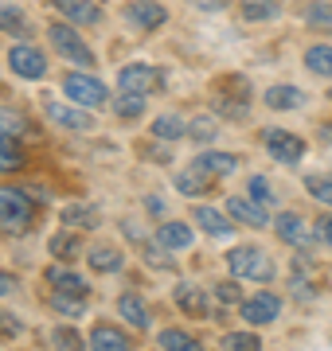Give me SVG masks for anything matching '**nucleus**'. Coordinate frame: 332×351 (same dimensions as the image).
<instances>
[{
  "label": "nucleus",
  "mask_w": 332,
  "mask_h": 351,
  "mask_svg": "<svg viewBox=\"0 0 332 351\" xmlns=\"http://www.w3.org/2000/svg\"><path fill=\"white\" fill-rule=\"evenodd\" d=\"M317 239L324 242V246H332V211H329V215H324V219L317 223Z\"/></svg>",
  "instance_id": "48"
},
{
  "label": "nucleus",
  "mask_w": 332,
  "mask_h": 351,
  "mask_svg": "<svg viewBox=\"0 0 332 351\" xmlns=\"http://www.w3.org/2000/svg\"><path fill=\"white\" fill-rule=\"evenodd\" d=\"M63 94L75 106H86V110H94V106H106V98H110V90H106V82L98 75H86V71H75V75H63Z\"/></svg>",
  "instance_id": "5"
},
{
  "label": "nucleus",
  "mask_w": 332,
  "mask_h": 351,
  "mask_svg": "<svg viewBox=\"0 0 332 351\" xmlns=\"http://www.w3.org/2000/svg\"><path fill=\"white\" fill-rule=\"evenodd\" d=\"M192 164L204 176H211V180H223V176H230L239 168V156H235V152H200Z\"/></svg>",
  "instance_id": "19"
},
{
  "label": "nucleus",
  "mask_w": 332,
  "mask_h": 351,
  "mask_svg": "<svg viewBox=\"0 0 332 351\" xmlns=\"http://www.w3.org/2000/svg\"><path fill=\"white\" fill-rule=\"evenodd\" d=\"M43 277H47V285H51L55 293H67V297H82V301H90L86 277H78L75 269H67V265H47Z\"/></svg>",
  "instance_id": "14"
},
{
  "label": "nucleus",
  "mask_w": 332,
  "mask_h": 351,
  "mask_svg": "<svg viewBox=\"0 0 332 351\" xmlns=\"http://www.w3.org/2000/svg\"><path fill=\"white\" fill-rule=\"evenodd\" d=\"M43 113H47V121L51 125H59V129H67V133H90V129L98 125L94 121V113L86 110V106H59V101H47L43 106Z\"/></svg>",
  "instance_id": "7"
},
{
  "label": "nucleus",
  "mask_w": 332,
  "mask_h": 351,
  "mask_svg": "<svg viewBox=\"0 0 332 351\" xmlns=\"http://www.w3.org/2000/svg\"><path fill=\"white\" fill-rule=\"evenodd\" d=\"M274 234H278L285 246H294V250H309L313 242H320L317 239V226H309L301 215H294V211H281L278 219H274Z\"/></svg>",
  "instance_id": "6"
},
{
  "label": "nucleus",
  "mask_w": 332,
  "mask_h": 351,
  "mask_svg": "<svg viewBox=\"0 0 332 351\" xmlns=\"http://www.w3.org/2000/svg\"><path fill=\"white\" fill-rule=\"evenodd\" d=\"M192 219H195V226H204V234H211V239H230V234H235V219H230L227 211H215V207H195Z\"/></svg>",
  "instance_id": "16"
},
{
  "label": "nucleus",
  "mask_w": 332,
  "mask_h": 351,
  "mask_svg": "<svg viewBox=\"0 0 332 351\" xmlns=\"http://www.w3.org/2000/svg\"><path fill=\"white\" fill-rule=\"evenodd\" d=\"M262 101H266L270 110L289 113V110H301V106H305V94H301L297 86H285V82H278V86H270L266 94H262Z\"/></svg>",
  "instance_id": "23"
},
{
  "label": "nucleus",
  "mask_w": 332,
  "mask_h": 351,
  "mask_svg": "<svg viewBox=\"0 0 332 351\" xmlns=\"http://www.w3.org/2000/svg\"><path fill=\"white\" fill-rule=\"evenodd\" d=\"M168 254H172V250H165L161 242H156V246H149V242H145V262L153 265V269H168V265H172V262H168Z\"/></svg>",
  "instance_id": "42"
},
{
  "label": "nucleus",
  "mask_w": 332,
  "mask_h": 351,
  "mask_svg": "<svg viewBox=\"0 0 332 351\" xmlns=\"http://www.w3.org/2000/svg\"><path fill=\"white\" fill-rule=\"evenodd\" d=\"M126 20L141 32H156V27L168 24V12L161 0H129L126 4Z\"/></svg>",
  "instance_id": "12"
},
{
  "label": "nucleus",
  "mask_w": 332,
  "mask_h": 351,
  "mask_svg": "<svg viewBox=\"0 0 332 351\" xmlns=\"http://www.w3.org/2000/svg\"><path fill=\"white\" fill-rule=\"evenodd\" d=\"M145 106H149V94H126V90H117L114 113L121 117V121H133V117H141V113H145Z\"/></svg>",
  "instance_id": "30"
},
{
  "label": "nucleus",
  "mask_w": 332,
  "mask_h": 351,
  "mask_svg": "<svg viewBox=\"0 0 332 351\" xmlns=\"http://www.w3.org/2000/svg\"><path fill=\"white\" fill-rule=\"evenodd\" d=\"M227 215L235 219V223L254 226V230L270 223V207H262V203L250 199V195H227Z\"/></svg>",
  "instance_id": "13"
},
{
  "label": "nucleus",
  "mask_w": 332,
  "mask_h": 351,
  "mask_svg": "<svg viewBox=\"0 0 332 351\" xmlns=\"http://www.w3.org/2000/svg\"><path fill=\"white\" fill-rule=\"evenodd\" d=\"M51 343H55V351H82V336H78V328H71V324H55Z\"/></svg>",
  "instance_id": "34"
},
{
  "label": "nucleus",
  "mask_w": 332,
  "mask_h": 351,
  "mask_svg": "<svg viewBox=\"0 0 332 351\" xmlns=\"http://www.w3.org/2000/svg\"><path fill=\"white\" fill-rule=\"evenodd\" d=\"M145 207H149V211H153V215H161V211H165V207H161V199H156V195H153V199H145Z\"/></svg>",
  "instance_id": "49"
},
{
  "label": "nucleus",
  "mask_w": 332,
  "mask_h": 351,
  "mask_svg": "<svg viewBox=\"0 0 332 351\" xmlns=\"http://www.w3.org/2000/svg\"><path fill=\"white\" fill-rule=\"evenodd\" d=\"M227 265H230V277L239 281H258V285H270L278 277V265L262 246H235L227 254Z\"/></svg>",
  "instance_id": "2"
},
{
  "label": "nucleus",
  "mask_w": 332,
  "mask_h": 351,
  "mask_svg": "<svg viewBox=\"0 0 332 351\" xmlns=\"http://www.w3.org/2000/svg\"><path fill=\"white\" fill-rule=\"evenodd\" d=\"M188 137L200 141V145H211V141L219 137V117L215 113H200V117H192V121H188Z\"/></svg>",
  "instance_id": "31"
},
{
  "label": "nucleus",
  "mask_w": 332,
  "mask_h": 351,
  "mask_svg": "<svg viewBox=\"0 0 332 351\" xmlns=\"http://www.w3.org/2000/svg\"><path fill=\"white\" fill-rule=\"evenodd\" d=\"M16 289H20V277H16V274H4V269H0V297H12Z\"/></svg>",
  "instance_id": "46"
},
{
  "label": "nucleus",
  "mask_w": 332,
  "mask_h": 351,
  "mask_svg": "<svg viewBox=\"0 0 332 351\" xmlns=\"http://www.w3.org/2000/svg\"><path fill=\"white\" fill-rule=\"evenodd\" d=\"M156 242H161L165 250H188V246L195 242V234H192V226H188V223L168 219V223L156 226Z\"/></svg>",
  "instance_id": "20"
},
{
  "label": "nucleus",
  "mask_w": 332,
  "mask_h": 351,
  "mask_svg": "<svg viewBox=\"0 0 332 351\" xmlns=\"http://www.w3.org/2000/svg\"><path fill=\"white\" fill-rule=\"evenodd\" d=\"M176 304H180V313H188V316H207L211 293H204L195 285H176Z\"/></svg>",
  "instance_id": "24"
},
{
  "label": "nucleus",
  "mask_w": 332,
  "mask_h": 351,
  "mask_svg": "<svg viewBox=\"0 0 332 351\" xmlns=\"http://www.w3.org/2000/svg\"><path fill=\"white\" fill-rule=\"evenodd\" d=\"M239 316H243V324H274L281 316V297L278 293H250L239 304Z\"/></svg>",
  "instance_id": "9"
},
{
  "label": "nucleus",
  "mask_w": 332,
  "mask_h": 351,
  "mask_svg": "<svg viewBox=\"0 0 332 351\" xmlns=\"http://www.w3.org/2000/svg\"><path fill=\"white\" fill-rule=\"evenodd\" d=\"M305 20L313 27H332V8H329V4H313V8L305 12Z\"/></svg>",
  "instance_id": "43"
},
{
  "label": "nucleus",
  "mask_w": 332,
  "mask_h": 351,
  "mask_svg": "<svg viewBox=\"0 0 332 351\" xmlns=\"http://www.w3.org/2000/svg\"><path fill=\"white\" fill-rule=\"evenodd\" d=\"M51 308L59 316H82L86 313V301L82 297H67V293H51Z\"/></svg>",
  "instance_id": "39"
},
{
  "label": "nucleus",
  "mask_w": 332,
  "mask_h": 351,
  "mask_svg": "<svg viewBox=\"0 0 332 351\" xmlns=\"http://www.w3.org/2000/svg\"><path fill=\"white\" fill-rule=\"evenodd\" d=\"M262 149L281 164H297L305 156V141L289 129H262Z\"/></svg>",
  "instance_id": "8"
},
{
  "label": "nucleus",
  "mask_w": 332,
  "mask_h": 351,
  "mask_svg": "<svg viewBox=\"0 0 332 351\" xmlns=\"http://www.w3.org/2000/svg\"><path fill=\"white\" fill-rule=\"evenodd\" d=\"M63 223L67 226H94L98 223V211H94V207H67Z\"/></svg>",
  "instance_id": "40"
},
{
  "label": "nucleus",
  "mask_w": 332,
  "mask_h": 351,
  "mask_svg": "<svg viewBox=\"0 0 332 351\" xmlns=\"http://www.w3.org/2000/svg\"><path fill=\"white\" fill-rule=\"evenodd\" d=\"M47 39H51L55 55L71 59L75 66H86V71H94V51L82 43V36H78V32L67 24V20H51V24H47Z\"/></svg>",
  "instance_id": "4"
},
{
  "label": "nucleus",
  "mask_w": 332,
  "mask_h": 351,
  "mask_svg": "<svg viewBox=\"0 0 332 351\" xmlns=\"http://www.w3.org/2000/svg\"><path fill=\"white\" fill-rule=\"evenodd\" d=\"M149 133H153L156 141H165V145H172V141L188 137V121L180 117V113H161L153 125H149Z\"/></svg>",
  "instance_id": "25"
},
{
  "label": "nucleus",
  "mask_w": 332,
  "mask_h": 351,
  "mask_svg": "<svg viewBox=\"0 0 332 351\" xmlns=\"http://www.w3.org/2000/svg\"><path fill=\"white\" fill-rule=\"evenodd\" d=\"M246 101H250V82H246L243 75H227L215 90H211V113L230 117V121H243L246 117V110H250Z\"/></svg>",
  "instance_id": "3"
},
{
  "label": "nucleus",
  "mask_w": 332,
  "mask_h": 351,
  "mask_svg": "<svg viewBox=\"0 0 332 351\" xmlns=\"http://www.w3.org/2000/svg\"><path fill=\"white\" fill-rule=\"evenodd\" d=\"M223 351H262V339L254 332H230L223 336Z\"/></svg>",
  "instance_id": "36"
},
{
  "label": "nucleus",
  "mask_w": 332,
  "mask_h": 351,
  "mask_svg": "<svg viewBox=\"0 0 332 351\" xmlns=\"http://www.w3.org/2000/svg\"><path fill=\"white\" fill-rule=\"evenodd\" d=\"M0 32L8 36H27V16L16 4H0Z\"/></svg>",
  "instance_id": "33"
},
{
  "label": "nucleus",
  "mask_w": 332,
  "mask_h": 351,
  "mask_svg": "<svg viewBox=\"0 0 332 351\" xmlns=\"http://www.w3.org/2000/svg\"><path fill=\"white\" fill-rule=\"evenodd\" d=\"M294 297H297V301H313V297H317V289L309 285V281H301V277H294Z\"/></svg>",
  "instance_id": "47"
},
{
  "label": "nucleus",
  "mask_w": 332,
  "mask_h": 351,
  "mask_svg": "<svg viewBox=\"0 0 332 351\" xmlns=\"http://www.w3.org/2000/svg\"><path fill=\"white\" fill-rule=\"evenodd\" d=\"M172 184L180 188V195L200 199V195H207V191H211V184H215V180H211V176H204L195 164H188V168H180V172L172 176Z\"/></svg>",
  "instance_id": "18"
},
{
  "label": "nucleus",
  "mask_w": 332,
  "mask_h": 351,
  "mask_svg": "<svg viewBox=\"0 0 332 351\" xmlns=\"http://www.w3.org/2000/svg\"><path fill=\"white\" fill-rule=\"evenodd\" d=\"M192 8H200V12H227L230 0H188Z\"/></svg>",
  "instance_id": "45"
},
{
  "label": "nucleus",
  "mask_w": 332,
  "mask_h": 351,
  "mask_svg": "<svg viewBox=\"0 0 332 351\" xmlns=\"http://www.w3.org/2000/svg\"><path fill=\"white\" fill-rule=\"evenodd\" d=\"M39 215V203L27 195L24 188H12V184H0V226L8 234H27L32 223Z\"/></svg>",
  "instance_id": "1"
},
{
  "label": "nucleus",
  "mask_w": 332,
  "mask_h": 351,
  "mask_svg": "<svg viewBox=\"0 0 332 351\" xmlns=\"http://www.w3.org/2000/svg\"><path fill=\"white\" fill-rule=\"evenodd\" d=\"M117 316L133 328H149V304H145L141 293H121L117 297Z\"/></svg>",
  "instance_id": "22"
},
{
  "label": "nucleus",
  "mask_w": 332,
  "mask_h": 351,
  "mask_svg": "<svg viewBox=\"0 0 332 351\" xmlns=\"http://www.w3.org/2000/svg\"><path fill=\"white\" fill-rule=\"evenodd\" d=\"M211 297L219 304H243V285H239V277L235 281H215L211 285Z\"/></svg>",
  "instance_id": "35"
},
{
  "label": "nucleus",
  "mask_w": 332,
  "mask_h": 351,
  "mask_svg": "<svg viewBox=\"0 0 332 351\" xmlns=\"http://www.w3.org/2000/svg\"><path fill=\"white\" fill-rule=\"evenodd\" d=\"M246 195H250V199H258L262 207H270V203H274V188H270L262 176H250V184H246Z\"/></svg>",
  "instance_id": "41"
},
{
  "label": "nucleus",
  "mask_w": 332,
  "mask_h": 351,
  "mask_svg": "<svg viewBox=\"0 0 332 351\" xmlns=\"http://www.w3.org/2000/svg\"><path fill=\"white\" fill-rule=\"evenodd\" d=\"M0 129L20 137V133H27V117L20 110H12V106H0Z\"/></svg>",
  "instance_id": "38"
},
{
  "label": "nucleus",
  "mask_w": 332,
  "mask_h": 351,
  "mask_svg": "<svg viewBox=\"0 0 332 351\" xmlns=\"http://www.w3.org/2000/svg\"><path fill=\"white\" fill-rule=\"evenodd\" d=\"M165 82L156 66H145V63H129L117 71V90H126V94H149Z\"/></svg>",
  "instance_id": "11"
},
{
  "label": "nucleus",
  "mask_w": 332,
  "mask_h": 351,
  "mask_svg": "<svg viewBox=\"0 0 332 351\" xmlns=\"http://www.w3.org/2000/svg\"><path fill=\"white\" fill-rule=\"evenodd\" d=\"M86 262L94 274H117L121 265H126V254L117 250V246H106V242H98V246H90L86 250Z\"/></svg>",
  "instance_id": "21"
},
{
  "label": "nucleus",
  "mask_w": 332,
  "mask_h": 351,
  "mask_svg": "<svg viewBox=\"0 0 332 351\" xmlns=\"http://www.w3.org/2000/svg\"><path fill=\"white\" fill-rule=\"evenodd\" d=\"M156 343H161L165 351H204V343H200L192 332H184V328H165Z\"/></svg>",
  "instance_id": "28"
},
{
  "label": "nucleus",
  "mask_w": 332,
  "mask_h": 351,
  "mask_svg": "<svg viewBox=\"0 0 332 351\" xmlns=\"http://www.w3.org/2000/svg\"><path fill=\"white\" fill-rule=\"evenodd\" d=\"M24 164V152H20V145H16L12 133H4L0 129V172H16Z\"/></svg>",
  "instance_id": "32"
},
{
  "label": "nucleus",
  "mask_w": 332,
  "mask_h": 351,
  "mask_svg": "<svg viewBox=\"0 0 332 351\" xmlns=\"http://www.w3.org/2000/svg\"><path fill=\"white\" fill-rule=\"evenodd\" d=\"M8 66H12V75L27 78V82H36V78L47 75V59H43V51L32 47V43H16L8 51Z\"/></svg>",
  "instance_id": "10"
},
{
  "label": "nucleus",
  "mask_w": 332,
  "mask_h": 351,
  "mask_svg": "<svg viewBox=\"0 0 332 351\" xmlns=\"http://www.w3.org/2000/svg\"><path fill=\"white\" fill-rule=\"evenodd\" d=\"M90 351H133V348H129V336L117 324L98 320V324L90 328Z\"/></svg>",
  "instance_id": "15"
},
{
  "label": "nucleus",
  "mask_w": 332,
  "mask_h": 351,
  "mask_svg": "<svg viewBox=\"0 0 332 351\" xmlns=\"http://www.w3.org/2000/svg\"><path fill=\"white\" fill-rule=\"evenodd\" d=\"M20 332H24V324L12 313H0V336H20Z\"/></svg>",
  "instance_id": "44"
},
{
  "label": "nucleus",
  "mask_w": 332,
  "mask_h": 351,
  "mask_svg": "<svg viewBox=\"0 0 332 351\" xmlns=\"http://www.w3.org/2000/svg\"><path fill=\"white\" fill-rule=\"evenodd\" d=\"M329 98H332V90H329Z\"/></svg>",
  "instance_id": "50"
},
{
  "label": "nucleus",
  "mask_w": 332,
  "mask_h": 351,
  "mask_svg": "<svg viewBox=\"0 0 332 351\" xmlns=\"http://www.w3.org/2000/svg\"><path fill=\"white\" fill-rule=\"evenodd\" d=\"M78 254H82V242H78L75 230H59L51 239V258L55 262H75Z\"/></svg>",
  "instance_id": "29"
},
{
  "label": "nucleus",
  "mask_w": 332,
  "mask_h": 351,
  "mask_svg": "<svg viewBox=\"0 0 332 351\" xmlns=\"http://www.w3.org/2000/svg\"><path fill=\"white\" fill-rule=\"evenodd\" d=\"M281 12L278 0H239V16L250 20V24H262V20H274Z\"/></svg>",
  "instance_id": "27"
},
{
  "label": "nucleus",
  "mask_w": 332,
  "mask_h": 351,
  "mask_svg": "<svg viewBox=\"0 0 332 351\" xmlns=\"http://www.w3.org/2000/svg\"><path fill=\"white\" fill-rule=\"evenodd\" d=\"M55 8H59V16H63L67 24L94 27L98 20H102V12H98V4H94V0H55Z\"/></svg>",
  "instance_id": "17"
},
{
  "label": "nucleus",
  "mask_w": 332,
  "mask_h": 351,
  "mask_svg": "<svg viewBox=\"0 0 332 351\" xmlns=\"http://www.w3.org/2000/svg\"><path fill=\"white\" fill-rule=\"evenodd\" d=\"M305 66H309V75L332 78V43H313V47H305Z\"/></svg>",
  "instance_id": "26"
},
{
  "label": "nucleus",
  "mask_w": 332,
  "mask_h": 351,
  "mask_svg": "<svg viewBox=\"0 0 332 351\" xmlns=\"http://www.w3.org/2000/svg\"><path fill=\"white\" fill-rule=\"evenodd\" d=\"M305 188H309L313 199L324 203V207L332 211V180H329V176H305Z\"/></svg>",
  "instance_id": "37"
}]
</instances>
